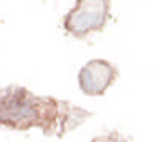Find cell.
<instances>
[{
  "instance_id": "cell-4",
  "label": "cell",
  "mask_w": 153,
  "mask_h": 142,
  "mask_svg": "<svg viewBox=\"0 0 153 142\" xmlns=\"http://www.w3.org/2000/svg\"><path fill=\"white\" fill-rule=\"evenodd\" d=\"M92 142H131L130 137H126L124 133L117 131V129H110L103 135H97L92 138Z\"/></svg>"
},
{
  "instance_id": "cell-3",
  "label": "cell",
  "mask_w": 153,
  "mask_h": 142,
  "mask_svg": "<svg viewBox=\"0 0 153 142\" xmlns=\"http://www.w3.org/2000/svg\"><path fill=\"white\" fill-rule=\"evenodd\" d=\"M119 78V68L106 59H90L78 74L79 88L85 95H103Z\"/></svg>"
},
{
  "instance_id": "cell-2",
  "label": "cell",
  "mask_w": 153,
  "mask_h": 142,
  "mask_svg": "<svg viewBox=\"0 0 153 142\" xmlns=\"http://www.w3.org/2000/svg\"><path fill=\"white\" fill-rule=\"evenodd\" d=\"M110 7L112 0H76V6L63 18V29L79 40L99 33L110 20Z\"/></svg>"
},
{
  "instance_id": "cell-1",
  "label": "cell",
  "mask_w": 153,
  "mask_h": 142,
  "mask_svg": "<svg viewBox=\"0 0 153 142\" xmlns=\"http://www.w3.org/2000/svg\"><path fill=\"white\" fill-rule=\"evenodd\" d=\"M92 112L74 106L68 101H58L47 95H34L24 87H0V126L27 131L40 128L47 137H63L81 126Z\"/></svg>"
}]
</instances>
